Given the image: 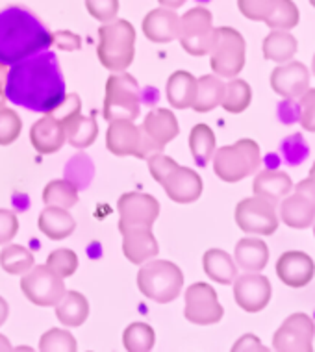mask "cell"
<instances>
[{
	"label": "cell",
	"mask_w": 315,
	"mask_h": 352,
	"mask_svg": "<svg viewBox=\"0 0 315 352\" xmlns=\"http://www.w3.org/2000/svg\"><path fill=\"white\" fill-rule=\"evenodd\" d=\"M202 267H204V273L217 284L230 285L237 276L236 261L232 260L228 252L221 249L206 250V254L202 258Z\"/></svg>",
	"instance_id": "cell-31"
},
{
	"label": "cell",
	"mask_w": 315,
	"mask_h": 352,
	"mask_svg": "<svg viewBox=\"0 0 315 352\" xmlns=\"http://www.w3.org/2000/svg\"><path fill=\"white\" fill-rule=\"evenodd\" d=\"M30 143L39 154H54L67 143L65 126L52 113H43L30 128Z\"/></svg>",
	"instance_id": "cell-20"
},
{
	"label": "cell",
	"mask_w": 315,
	"mask_h": 352,
	"mask_svg": "<svg viewBox=\"0 0 315 352\" xmlns=\"http://www.w3.org/2000/svg\"><path fill=\"white\" fill-rule=\"evenodd\" d=\"M160 4H162V8H169V10H176V8L184 6L188 0H158Z\"/></svg>",
	"instance_id": "cell-53"
},
{
	"label": "cell",
	"mask_w": 315,
	"mask_h": 352,
	"mask_svg": "<svg viewBox=\"0 0 315 352\" xmlns=\"http://www.w3.org/2000/svg\"><path fill=\"white\" fill-rule=\"evenodd\" d=\"M315 324L306 314H293L282 322L273 336V351L312 352L314 351Z\"/></svg>",
	"instance_id": "cell-12"
},
{
	"label": "cell",
	"mask_w": 315,
	"mask_h": 352,
	"mask_svg": "<svg viewBox=\"0 0 315 352\" xmlns=\"http://www.w3.org/2000/svg\"><path fill=\"white\" fill-rule=\"evenodd\" d=\"M52 45H56L60 50H65V52H73V50H80L82 39L73 32L60 30L52 34Z\"/></svg>",
	"instance_id": "cell-48"
},
{
	"label": "cell",
	"mask_w": 315,
	"mask_h": 352,
	"mask_svg": "<svg viewBox=\"0 0 315 352\" xmlns=\"http://www.w3.org/2000/svg\"><path fill=\"white\" fill-rule=\"evenodd\" d=\"M212 71L221 78H236L245 67L247 43L237 30L230 26L215 28V41L210 52Z\"/></svg>",
	"instance_id": "cell-7"
},
{
	"label": "cell",
	"mask_w": 315,
	"mask_h": 352,
	"mask_svg": "<svg viewBox=\"0 0 315 352\" xmlns=\"http://www.w3.org/2000/svg\"><path fill=\"white\" fill-rule=\"evenodd\" d=\"M19 219L12 210H0V245H6L17 236Z\"/></svg>",
	"instance_id": "cell-47"
},
{
	"label": "cell",
	"mask_w": 315,
	"mask_h": 352,
	"mask_svg": "<svg viewBox=\"0 0 315 352\" xmlns=\"http://www.w3.org/2000/svg\"><path fill=\"white\" fill-rule=\"evenodd\" d=\"M43 202L45 206H60L69 210L78 202V188L71 180H52L43 189Z\"/></svg>",
	"instance_id": "cell-35"
},
{
	"label": "cell",
	"mask_w": 315,
	"mask_h": 352,
	"mask_svg": "<svg viewBox=\"0 0 315 352\" xmlns=\"http://www.w3.org/2000/svg\"><path fill=\"white\" fill-rule=\"evenodd\" d=\"M276 276L282 284L293 289H301L314 280L315 263L306 252L301 250H287L276 260Z\"/></svg>",
	"instance_id": "cell-17"
},
{
	"label": "cell",
	"mask_w": 315,
	"mask_h": 352,
	"mask_svg": "<svg viewBox=\"0 0 315 352\" xmlns=\"http://www.w3.org/2000/svg\"><path fill=\"white\" fill-rule=\"evenodd\" d=\"M237 8L243 17L249 21H263L271 15L274 8V0H237Z\"/></svg>",
	"instance_id": "cell-42"
},
{
	"label": "cell",
	"mask_w": 315,
	"mask_h": 352,
	"mask_svg": "<svg viewBox=\"0 0 315 352\" xmlns=\"http://www.w3.org/2000/svg\"><path fill=\"white\" fill-rule=\"evenodd\" d=\"M291 189H293V182H291L290 175L284 170H261L256 175L254 184H252V191H254L256 197L265 199L273 206H276L284 197H287Z\"/></svg>",
	"instance_id": "cell-23"
},
{
	"label": "cell",
	"mask_w": 315,
	"mask_h": 352,
	"mask_svg": "<svg viewBox=\"0 0 315 352\" xmlns=\"http://www.w3.org/2000/svg\"><path fill=\"white\" fill-rule=\"evenodd\" d=\"M121 236L122 252L127 256V260L135 265L152 260L160 252L152 228H128V230L121 232Z\"/></svg>",
	"instance_id": "cell-22"
},
{
	"label": "cell",
	"mask_w": 315,
	"mask_h": 352,
	"mask_svg": "<svg viewBox=\"0 0 315 352\" xmlns=\"http://www.w3.org/2000/svg\"><path fill=\"white\" fill-rule=\"evenodd\" d=\"M141 132L145 135L151 156H154L158 152H164L165 145H169L180 134V126L171 109L158 108L145 117L141 124Z\"/></svg>",
	"instance_id": "cell-16"
},
{
	"label": "cell",
	"mask_w": 315,
	"mask_h": 352,
	"mask_svg": "<svg viewBox=\"0 0 315 352\" xmlns=\"http://www.w3.org/2000/svg\"><path fill=\"white\" fill-rule=\"evenodd\" d=\"M156 334L154 328L146 322H132L122 334V345L128 352H149L154 349Z\"/></svg>",
	"instance_id": "cell-37"
},
{
	"label": "cell",
	"mask_w": 315,
	"mask_h": 352,
	"mask_svg": "<svg viewBox=\"0 0 315 352\" xmlns=\"http://www.w3.org/2000/svg\"><path fill=\"white\" fill-rule=\"evenodd\" d=\"M312 226H314V234H315V221H314V225H312Z\"/></svg>",
	"instance_id": "cell-58"
},
{
	"label": "cell",
	"mask_w": 315,
	"mask_h": 352,
	"mask_svg": "<svg viewBox=\"0 0 315 352\" xmlns=\"http://www.w3.org/2000/svg\"><path fill=\"white\" fill-rule=\"evenodd\" d=\"M141 111L140 85L132 74L116 73L106 82L104 111L106 121H135Z\"/></svg>",
	"instance_id": "cell-6"
},
{
	"label": "cell",
	"mask_w": 315,
	"mask_h": 352,
	"mask_svg": "<svg viewBox=\"0 0 315 352\" xmlns=\"http://www.w3.org/2000/svg\"><path fill=\"white\" fill-rule=\"evenodd\" d=\"M298 43L287 30H273L263 39V58L274 63H287L297 54Z\"/></svg>",
	"instance_id": "cell-32"
},
{
	"label": "cell",
	"mask_w": 315,
	"mask_h": 352,
	"mask_svg": "<svg viewBox=\"0 0 315 352\" xmlns=\"http://www.w3.org/2000/svg\"><path fill=\"white\" fill-rule=\"evenodd\" d=\"M178 39L184 50L191 56H206L212 52L215 41V28H213V15L204 6L189 10L180 17V30Z\"/></svg>",
	"instance_id": "cell-8"
},
{
	"label": "cell",
	"mask_w": 315,
	"mask_h": 352,
	"mask_svg": "<svg viewBox=\"0 0 315 352\" xmlns=\"http://www.w3.org/2000/svg\"><path fill=\"white\" fill-rule=\"evenodd\" d=\"M284 154L285 160H287L291 165L303 164V160H306V156H308V145L304 143L303 135H290V138L284 141Z\"/></svg>",
	"instance_id": "cell-45"
},
{
	"label": "cell",
	"mask_w": 315,
	"mask_h": 352,
	"mask_svg": "<svg viewBox=\"0 0 315 352\" xmlns=\"http://www.w3.org/2000/svg\"><path fill=\"white\" fill-rule=\"evenodd\" d=\"M180 30V17L175 10L169 8H156L143 19V34L152 43H171L178 39Z\"/></svg>",
	"instance_id": "cell-21"
},
{
	"label": "cell",
	"mask_w": 315,
	"mask_h": 352,
	"mask_svg": "<svg viewBox=\"0 0 315 352\" xmlns=\"http://www.w3.org/2000/svg\"><path fill=\"white\" fill-rule=\"evenodd\" d=\"M52 47V34L28 10L12 6L0 12V61L13 65Z\"/></svg>",
	"instance_id": "cell-2"
},
{
	"label": "cell",
	"mask_w": 315,
	"mask_h": 352,
	"mask_svg": "<svg viewBox=\"0 0 315 352\" xmlns=\"http://www.w3.org/2000/svg\"><path fill=\"white\" fill-rule=\"evenodd\" d=\"M61 124L65 126L67 143L74 148H87L97 140L98 124L95 117H84L80 111V113H74L73 117L65 119Z\"/></svg>",
	"instance_id": "cell-30"
},
{
	"label": "cell",
	"mask_w": 315,
	"mask_h": 352,
	"mask_svg": "<svg viewBox=\"0 0 315 352\" xmlns=\"http://www.w3.org/2000/svg\"><path fill=\"white\" fill-rule=\"evenodd\" d=\"M47 265L54 273L60 274L61 278H67V276H73L76 273V269H78V256L71 249H58L54 252H50Z\"/></svg>",
	"instance_id": "cell-40"
},
{
	"label": "cell",
	"mask_w": 315,
	"mask_h": 352,
	"mask_svg": "<svg viewBox=\"0 0 315 352\" xmlns=\"http://www.w3.org/2000/svg\"><path fill=\"white\" fill-rule=\"evenodd\" d=\"M261 165L260 145L254 140H239L213 152V170L226 184L241 182Z\"/></svg>",
	"instance_id": "cell-4"
},
{
	"label": "cell",
	"mask_w": 315,
	"mask_h": 352,
	"mask_svg": "<svg viewBox=\"0 0 315 352\" xmlns=\"http://www.w3.org/2000/svg\"><path fill=\"white\" fill-rule=\"evenodd\" d=\"M98 60L111 73H122L135 58V28L127 19H113L98 28Z\"/></svg>",
	"instance_id": "cell-3"
},
{
	"label": "cell",
	"mask_w": 315,
	"mask_h": 352,
	"mask_svg": "<svg viewBox=\"0 0 315 352\" xmlns=\"http://www.w3.org/2000/svg\"><path fill=\"white\" fill-rule=\"evenodd\" d=\"M21 289L25 297L36 306H56L61 297L65 295V284L60 274L45 265H34L30 271H26L21 280Z\"/></svg>",
	"instance_id": "cell-9"
},
{
	"label": "cell",
	"mask_w": 315,
	"mask_h": 352,
	"mask_svg": "<svg viewBox=\"0 0 315 352\" xmlns=\"http://www.w3.org/2000/svg\"><path fill=\"white\" fill-rule=\"evenodd\" d=\"M189 148L195 164L206 167L215 152V134L208 124H195L189 132Z\"/></svg>",
	"instance_id": "cell-33"
},
{
	"label": "cell",
	"mask_w": 315,
	"mask_h": 352,
	"mask_svg": "<svg viewBox=\"0 0 315 352\" xmlns=\"http://www.w3.org/2000/svg\"><path fill=\"white\" fill-rule=\"evenodd\" d=\"M165 93H167V100L173 108H191L195 95H197V78L188 71H176L167 80Z\"/></svg>",
	"instance_id": "cell-27"
},
{
	"label": "cell",
	"mask_w": 315,
	"mask_h": 352,
	"mask_svg": "<svg viewBox=\"0 0 315 352\" xmlns=\"http://www.w3.org/2000/svg\"><path fill=\"white\" fill-rule=\"evenodd\" d=\"M236 263L247 273H260L269 261V249L265 241L256 237H243L239 239L234 250Z\"/></svg>",
	"instance_id": "cell-24"
},
{
	"label": "cell",
	"mask_w": 315,
	"mask_h": 352,
	"mask_svg": "<svg viewBox=\"0 0 315 352\" xmlns=\"http://www.w3.org/2000/svg\"><path fill=\"white\" fill-rule=\"evenodd\" d=\"M298 98V121L306 132H315V89H308Z\"/></svg>",
	"instance_id": "cell-44"
},
{
	"label": "cell",
	"mask_w": 315,
	"mask_h": 352,
	"mask_svg": "<svg viewBox=\"0 0 315 352\" xmlns=\"http://www.w3.org/2000/svg\"><path fill=\"white\" fill-rule=\"evenodd\" d=\"M232 351L239 352V351H258V352H265L267 346L261 345V341L252 334L243 336L241 340L236 341V345L232 346Z\"/></svg>",
	"instance_id": "cell-49"
},
{
	"label": "cell",
	"mask_w": 315,
	"mask_h": 352,
	"mask_svg": "<svg viewBox=\"0 0 315 352\" xmlns=\"http://www.w3.org/2000/svg\"><path fill=\"white\" fill-rule=\"evenodd\" d=\"M309 176H315V164L312 165V169H309Z\"/></svg>",
	"instance_id": "cell-55"
},
{
	"label": "cell",
	"mask_w": 315,
	"mask_h": 352,
	"mask_svg": "<svg viewBox=\"0 0 315 352\" xmlns=\"http://www.w3.org/2000/svg\"><path fill=\"white\" fill-rule=\"evenodd\" d=\"M39 351L43 352H76L78 343L69 330L50 328L39 340Z\"/></svg>",
	"instance_id": "cell-39"
},
{
	"label": "cell",
	"mask_w": 315,
	"mask_h": 352,
	"mask_svg": "<svg viewBox=\"0 0 315 352\" xmlns=\"http://www.w3.org/2000/svg\"><path fill=\"white\" fill-rule=\"evenodd\" d=\"M252 100V89L250 85L241 78H232L224 87V97L221 100L228 113H243L250 106Z\"/></svg>",
	"instance_id": "cell-36"
},
{
	"label": "cell",
	"mask_w": 315,
	"mask_h": 352,
	"mask_svg": "<svg viewBox=\"0 0 315 352\" xmlns=\"http://www.w3.org/2000/svg\"><path fill=\"white\" fill-rule=\"evenodd\" d=\"M184 316L189 322L199 324V327L215 324L223 319L224 310L212 285L206 282H197V284L189 285L186 292Z\"/></svg>",
	"instance_id": "cell-11"
},
{
	"label": "cell",
	"mask_w": 315,
	"mask_h": 352,
	"mask_svg": "<svg viewBox=\"0 0 315 352\" xmlns=\"http://www.w3.org/2000/svg\"><path fill=\"white\" fill-rule=\"evenodd\" d=\"M85 8L93 19H97L100 23H109L117 19L119 0H85Z\"/></svg>",
	"instance_id": "cell-43"
},
{
	"label": "cell",
	"mask_w": 315,
	"mask_h": 352,
	"mask_svg": "<svg viewBox=\"0 0 315 352\" xmlns=\"http://www.w3.org/2000/svg\"><path fill=\"white\" fill-rule=\"evenodd\" d=\"M309 4H312V6L315 8V0H309Z\"/></svg>",
	"instance_id": "cell-57"
},
{
	"label": "cell",
	"mask_w": 315,
	"mask_h": 352,
	"mask_svg": "<svg viewBox=\"0 0 315 352\" xmlns=\"http://www.w3.org/2000/svg\"><path fill=\"white\" fill-rule=\"evenodd\" d=\"M280 217L285 225L295 230H304L308 226L314 225L315 221V208L309 204L303 195H287L282 199L280 204Z\"/></svg>",
	"instance_id": "cell-26"
},
{
	"label": "cell",
	"mask_w": 315,
	"mask_h": 352,
	"mask_svg": "<svg viewBox=\"0 0 315 352\" xmlns=\"http://www.w3.org/2000/svg\"><path fill=\"white\" fill-rule=\"evenodd\" d=\"M12 349L13 346L12 343H10V340L0 334V352H8V351H12Z\"/></svg>",
	"instance_id": "cell-54"
},
{
	"label": "cell",
	"mask_w": 315,
	"mask_h": 352,
	"mask_svg": "<svg viewBox=\"0 0 315 352\" xmlns=\"http://www.w3.org/2000/svg\"><path fill=\"white\" fill-rule=\"evenodd\" d=\"M39 230L52 241H61L76 230V221L65 208L47 206L39 215Z\"/></svg>",
	"instance_id": "cell-25"
},
{
	"label": "cell",
	"mask_w": 315,
	"mask_h": 352,
	"mask_svg": "<svg viewBox=\"0 0 315 352\" xmlns=\"http://www.w3.org/2000/svg\"><path fill=\"white\" fill-rule=\"evenodd\" d=\"M106 146L113 156H121V158L122 156H133L140 160L151 158L141 126H135L133 121L109 122L106 132Z\"/></svg>",
	"instance_id": "cell-14"
},
{
	"label": "cell",
	"mask_w": 315,
	"mask_h": 352,
	"mask_svg": "<svg viewBox=\"0 0 315 352\" xmlns=\"http://www.w3.org/2000/svg\"><path fill=\"white\" fill-rule=\"evenodd\" d=\"M146 162H149V170H151L152 178L160 184H162V180H164L165 176L169 175L171 170L178 165L175 160L169 158V156H165L164 152H158V154L151 156Z\"/></svg>",
	"instance_id": "cell-46"
},
{
	"label": "cell",
	"mask_w": 315,
	"mask_h": 352,
	"mask_svg": "<svg viewBox=\"0 0 315 352\" xmlns=\"http://www.w3.org/2000/svg\"><path fill=\"white\" fill-rule=\"evenodd\" d=\"M119 212V232L128 228H152L160 215V202L152 195L124 193L117 202Z\"/></svg>",
	"instance_id": "cell-13"
},
{
	"label": "cell",
	"mask_w": 315,
	"mask_h": 352,
	"mask_svg": "<svg viewBox=\"0 0 315 352\" xmlns=\"http://www.w3.org/2000/svg\"><path fill=\"white\" fill-rule=\"evenodd\" d=\"M8 316H10V306H8L6 298L0 297V327H2L4 322H6Z\"/></svg>",
	"instance_id": "cell-52"
},
{
	"label": "cell",
	"mask_w": 315,
	"mask_h": 352,
	"mask_svg": "<svg viewBox=\"0 0 315 352\" xmlns=\"http://www.w3.org/2000/svg\"><path fill=\"white\" fill-rule=\"evenodd\" d=\"M295 193L303 195L304 199L315 208V176H308L303 182H298L295 186Z\"/></svg>",
	"instance_id": "cell-50"
},
{
	"label": "cell",
	"mask_w": 315,
	"mask_h": 352,
	"mask_svg": "<svg viewBox=\"0 0 315 352\" xmlns=\"http://www.w3.org/2000/svg\"><path fill=\"white\" fill-rule=\"evenodd\" d=\"M273 289L267 276L260 273H245L234 280V298L247 314H258L271 300Z\"/></svg>",
	"instance_id": "cell-15"
},
{
	"label": "cell",
	"mask_w": 315,
	"mask_h": 352,
	"mask_svg": "<svg viewBox=\"0 0 315 352\" xmlns=\"http://www.w3.org/2000/svg\"><path fill=\"white\" fill-rule=\"evenodd\" d=\"M271 87L284 98H298L309 89V71L301 61H287L271 73Z\"/></svg>",
	"instance_id": "cell-19"
},
{
	"label": "cell",
	"mask_w": 315,
	"mask_h": 352,
	"mask_svg": "<svg viewBox=\"0 0 315 352\" xmlns=\"http://www.w3.org/2000/svg\"><path fill=\"white\" fill-rule=\"evenodd\" d=\"M23 130V122L17 111L12 108H0V145H12Z\"/></svg>",
	"instance_id": "cell-41"
},
{
	"label": "cell",
	"mask_w": 315,
	"mask_h": 352,
	"mask_svg": "<svg viewBox=\"0 0 315 352\" xmlns=\"http://www.w3.org/2000/svg\"><path fill=\"white\" fill-rule=\"evenodd\" d=\"M298 19L301 13L293 0H274L273 12L267 17L265 25L271 30H291L298 25Z\"/></svg>",
	"instance_id": "cell-38"
},
{
	"label": "cell",
	"mask_w": 315,
	"mask_h": 352,
	"mask_svg": "<svg viewBox=\"0 0 315 352\" xmlns=\"http://www.w3.org/2000/svg\"><path fill=\"white\" fill-rule=\"evenodd\" d=\"M8 71H10V67H8L6 63H2L0 61V108H4L6 106V78H8Z\"/></svg>",
	"instance_id": "cell-51"
},
{
	"label": "cell",
	"mask_w": 315,
	"mask_h": 352,
	"mask_svg": "<svg viewBox=\"0 0 315 352\" xmlns=\"http://www.w3.org/2000/svg\"><path fill=\"white\" fill-rule=\"evenodd\" d=\"M36 265V256L23 245H8L0 252V267L8 274H25Z\"/></svg>",
	"instance_id": "cell-34"
},
{
	"label": "cell",
	"mask_w": 315,
	"mask_h": 352,
	"mask_svg": "<svg viewBox=\"0 0 315 352\" xmlns=\"http://www.w3.org/2000/svg\"><path fill=\"white\" fill-rule=\"evenodd\" d=\"M138 287L154 302L169 304L182 292L184 273L173 261L151 260L138 273Z\"/></svg>",
	"instance_id": "cell-5"
},
{
	"label": "cell",
	"mask_w": 315,
	"mask_h": 352,
	"mask_svg": "<svg viewBox=\"0 0 315 352\" xmlns=\"http://www.w3.org/2000/svg\"><path fill=\"white\" fill-rule=\"evenodd\" d=\"M224 84L217 74H204L197 78V95L191 104V108L199 113H208L217 106H221V100L224 97Z\"/></svg>",
	"instance_id": "cell-29"
},
{
	"label": "cell",
	"mask_w": 315,
	"mask_h": 352,
	"mask_svg": "<svg viewBox=\"0 0 315 352\" xmlns=\"http://www.w3.org/2000/svg\"><path fill=\"white\" fill-rule=\"evenodd\" d=\"M65 95V80L54 52H37L8 71L6 97L21 108L50 113Z\"/></svg>",
	"instance_id": "cell-1"
},
{
	"label": "cell",
	"mask_w": 315,
	"mask_h": 352,
	"mask_svg": "<svg viewBox=\"0 0 315 352\" xmlns=\"http://www.w3.org/2000/svg\"><path fill=\"white\" fill-rule=\"evenodd\" d=\"M312 71H314V74H315V56H314V61H312Z\"/></svg>",
	"instance_id": "cell-56"
},
{
	"label": "cell",
	"mask_w": 315,
	"mask_h": 352,
	"mask_svg": "<svg viewBox=\"0 0 315 352\" xmlns=\"http://www.w3.org/2000/svg\"><path fill=\"white\" fill-rule=\"evenodd\" d=\"M162 188L173 202L178 204H191L199 201L202 195V178L189 167L176 165L169 175L162 180Z\"/></svg>",
	"instance_id": "cell-18"
},
{
	"label": "cell",
	"mask_w": 315,
	"mask_h": 352,
	"mask_svg": "<svg viewBox=\"0 0 315 352\" xmlns=\"http://www.w3.org/2000/svg\"><path fill=\"white\" fill-rule=\"evenodd\" d=\"M236 223L245 234L258 236H273L279 230V215L276 206L267 202L261 197L243 199L236 206Z\"/></svg>",
	"instance_id": "cell-10"
},
{
	"label": "cell",
	"mask_w": 315,
	"mask_h": 352,
	"mask_svg": "<svg viewBox=\"0 0 315 352\" xmlns=\"http://www.w3.org/2000/svg\"><path fill=\"white\" fill-rule=\"evenodd\" d=\"M89 317V302L78 292H65L61 300L56 304V319L63 327L74 328L84 324Z\"/></svg>",
	"instance_id": "cell-28"
}]
</instances>
